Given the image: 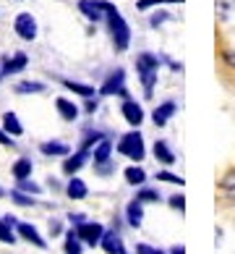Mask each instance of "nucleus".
I'll return each instance as SVG.
<instances>
[{"instance_id": "nucleus-21", "label": "nucleus", "mask_w": 235, "mask_h": 254, "mask_svg": "<svg viewBox=\"0 0 235 254\" xmlns=\"http://www.w3.org/2000/svg\"><path fill=\"white\" fill-rule=\"evenodd\" d=\"M68 196L71 199H84V196H87V184L79 181V178H73L68 184Z\"/></svg>"}, {"instance_id": "nucleus-33", "label": "nucleus", "mask_w": 235, "mask_h": 254, "mask_svg": "<svg viewBox=\"0 0 235 254\" xmlns=\"http://www.w3.org/2000/svg\"><path fill=\"white\" fill-rule=\"evenodd\" d=\"M136 254H165V252L149 247V244H136Z\"/></svg>"}, {"instance_id": "nucleus-12", "label": "nucleus", "mask_w": 235, "mask_h": 254, "mask_svg": "<svg viewBox=\"0 0 235 254\" xmlns=\"http://www.w3.org/2000/svg\"><path fill=\"white\" fill-rule=\"evenodd\" d=\"M26 63H29V58H26L24 53H16L13 58H8V61H5L3 73H18V71H24V68H26Z\"/></svg>"}, {"instance_id": "nucleus-27", "label": "nucleus", "mask_w": 235, "mask_h": 254, "mask_svg": "<svg viewBox=\"0 0 235 254\" xmlns=\"http://www.w3.org/2000/svg\"><path fill=\"white\" fill-rule=\"evenodd\" d=\"M136 199H141V202H159L162 196H159V191H157V189H141Z\"/></svg>"}, {"instance_id": "nucleus-23", "label": "nucleus", "mask_w": 235, "mask_h": 254, "mask_svg": "<svg viewBox=\"0 0 235 254\" xmlns=\"http://www.w3.org/2000/svg\"><path fill=\"white\" fill-rule=\"evenodd\" d=\"M65 254H81V239L76 231H71L65 236Z\"/></svg>"}, {"instance_id": "nucleus-4", "label": "nucleus", "mask_w": 235, "mask_h": 254, "mask_svg": "<svg viewBox=\"0 0 235 254\" xmlns=\"http://www.w3.org/2000/svg\"><path fill=\"white\" fill-rule=\"evenodd\" d=\"M107 21H110V32H112V42H115V50H118V53L128 50V42H131V29H128V24L123 21V16L115 13V16H110Z\"/></svg>"}, {"instance_id": "nucleus-13", "label": "nucleus", "mask_w": 235, "mask_h": 254, "mask_svg": "<svg viewBox=\"0 0 235 254\" xmlns=\"http://www.w3.org/2000/svg\"><path fill=\"white\" fill-rule=\"evenodd\" d=\"M141 204H144L141 199H134L128 204V210H126V218H128V223L134 225V228H139L141 220H144V210H141Z\"/></svg>"}, {"instance_id": "nucleus-5", "label": "nucleus", "mask_w": 235, "mask_h": 254, "mask_svg": "<svg viewBox=\"0 0 235 254\" xmlns=\"http://www.w3.org/2000/svg\"><path fill=\"white\" fill-rule=\"evenodd\" d=\"M99 95H105V97H110V95H123V97H126V71L118 68L115 73H110L107 81L99 87Z\"/></svg>"}, {"instance_id": "nucleus-2", "label": "nucleus", "mask_w": 235, "mask_h": 254, "mask_svg": "<svg viewBox=\"0 0 235 254\" xmlns=\"http://www.w3.org/2000/svg\"><path fill=\"white\" fill-rule=\"evenodd\" d=\"M118 152L126 155V157H131V160H136V163H141V160H144V139H141L139 131H128L126 136H120Z\"/></svg>"}, {"instance_id": "nucleus-31", "label": "nucleus", "mask_w": 235, "mask_h": 254, "mask_svg": "<svg viewBox=\"0 0 235 254\" xmlns=\"http://www.w3.org/2000/svg\"><path fill=\"white\" fill-rule=\"evenodd\" d=\"M157 181H170V184L183 186V178L181 176H173V173H157Z\"/></svg>"}, {"instance_id": "nucleus-18", "label": "nucleus", "mask_w": 235, "mask_h": 254, "mask_svg": "<svg viewBox=\"0 0 235 254\" xmlns=\"http://www.w3.org/2000/svg\"><path fill=\"white\" fill-rule=\"evenodd\" d=\"M32 160H26V157H21V160H16V165H13V176L18 178V181H24V178H29L32 176Z\"/></svg>"}, {"instance_id": "nucleus-42", "label": "nucleus", "mask_w": 235, "mask_h": 254, "mask_svg": "<svg viewBox=\"0 0 235 254\" xmlns=\"http://www.w3.org/2000/svg\"><path fill=\"white\" fill-rule=\"evenodd\" d=\"M123 254H126V252H123Z\"/></svg>"}, {"instance_id": "nucleus-40", "label": "nucleus", "mask_w": 235, "mask_h": 254, "mask_svg": "<svg viewBox=\"0 0 235 254\" xmlns=\"http://www.w3.org/2000/svg\"><path fill=\"white\" fill-rule=\"evenodd\" d=\"M170 254H186V249H183V247H173Z\"/></svg>"}, {"instance_id": "nucleus-15", "label": "nucleus", "mask_w": 235, "mask_h": 254, "mask_svg": "<svg viewBox=\"0 0 235 254\" xmlns=\"http://www.w3.org/2000/svg\"><path fill=\"white\" fill-rule=\"evenodd\" d=\"M154 157L159 160V163H165V165H173L175 163V155H173V149L167 142H157L154 144Z\"/></svg>"}, {"instance_id": "nucleus-35", "label": "nucleus", "mask_w": 235, "mask_h": 254, "mask_svg": "<svg viewBox=\"0 0 235 254\" xmlns=\"http://www.w3.org/2000/svg\"><path fill=\"white\" fill-rule=\"evenodd\" d=\"M167 18H170L167 13H154V16H152V26H159V24H165Z\"/></svg>"}, {"instance_id": "nucleus-20", "label": "nucleus", "mask_w": 235, "mask_h": 254, "mask_svg": "<svg viewBox=\"0 0 235 254\" xmlns=\"http://www.w3.org/2000/svg\"><path fill=\"white\" fill-rule=\"evenodd\" d=\"M42 152H45V155H68L71 147L63 144V142H45V144H42Z\"/></svg>"}, {"instance_id": "nucleus-24", "label": "nucleus", "mask_w": 235, "mask_h": 254, "mask_svg": "<svg viewBox=\"0 0 235 254\" xmlns=\"http://www.w3.org/2000/svg\"><path fill=\"white\" fill-rule=\"evenodd\" d=\"M16 92L18 95H29V92H45V84H40V81H21L16 87Z\"/></svg>"}, {"instance_id": "nucleus-29", "label": "nucleus", "mask_w": 235, "mask_h": 254, "mask_svg": "<svg viewBox=\"0 0 235 254\" xmlns=\"http://www.w3.org/2000/svg\"><path fill=\"white\" fill-rule=\"evenodd\" d=\"M230 11H235V0H217V13L222 18L230 16Z\"/></svg>"}, {"instance_id": "nucleus-14", "label": "nucleus", "mask_w": 235, "mask_h": 254, "mask_svg": "<svg viewBox=\"0 0 235 254\" xmlns=\"http://www.w3.org/2000/svg\"><path fill=\"white\" fill-rule=\"evenodd\" d=\"M175 110H178V108H175V102H162V105L154 110V124H157V126H165L167 121L173 118V113H175Z\"/></svg>"}, {"instance_id": "nucleus-22", "label": "nucleus", "mask_w": 235, "mask_h": 254, "mask_svg": "<svg viewBox=\"0 0 235 254\" xmlns=\"http://www.w3.org/2000/svg\"><path fill=\"white\" fill-rule=\"evenodd\" d=\"M126 181L131 184V186H139V184H144L146 181V173L141 171V168H126Z\"/></svg>"}, {"instance_id": "nucleus-34", "label": "nucleus", "mask_w": 235, "mask_h": 254, "mask_svg": "<svg viewBox=\"0 0 235 254\" xmlns=\"http://www.w3.org/2000/svg\"><path fill=\"white\" fill-rule=\"evenodd\" d=\"M170 204L175 207V210H183V207H186V199H183V194H173V196H170Z\"/></svg>"}, {"instance_id": "nucleus-6", "label": "nucleus", "mask_w": 235, "mask_h": 254, "mask_svg": "<svg viewBox=\"0 0 235 254\" xmlns=\"http://www.w3.org/2000/svg\"><path fill=\"white\" fill-rule=\"evenodd\" d=\"M79 239L87 241L89 247H97V244H102V236H105V228H102L99 223H79Z\"/></svg>"}, {"instance_id": "nucleus-11", "label": "nucleus", "mask_w": 235, "mask_h": 254, "mask_svg": "<svg viewBox=\"0 0 235 254\" xmlns=\"http://www.w3.org/2000/svg\"><path fill=\"white\" fill-rule=\"evenodd\" d=\"M16 228H18V233L26 239V241H32L34 247H45V239L37 233V228L34 225H29V223H16Z\"/></svg>"}, {"instance_id": "nucleus-19", "label": "nucleus", "mask_w": 235, "mask_h": 254, "mask_svg": "<svg viewBox=\"0 0 235 254\" xmlns=\"http://www.w3.org/2000/svg\"><path fill=\"white\" fill-rule=\"evenodd\" d=\"M110 152H112V144L107 142V139H102V142H97V149H94V163H97V165L107 163Z\"/></svg>"}, {"instance_id": "nucleus-16", "label": "nucleus", "mask_w": 235, "mask_h": 254, "mask_svg": "<svg viewBox=\"0 0 235 254\" xmlns=\"http://www.w3.org/2000/svg\"><path fill=\"white\" fill-rule=\"evenodd\" d=\"M55 105H58V113H60V116L65 118V121H76V116H79V108L76 105H73V102L71 100H58V102H55Z\"/></svg>"}, {"instance_id": "nucleus-28", "label": "nucleus", "mask_w": 235, "mask_h": 254, "mask_svg": "<svg viewBox=\"0 0 235 254\" xmlns=\"http://www.w3.org/2000/svg\"><path fill=\"white\" fill-rule=\"evenodd\" d=\"M102 134H97V131H87V136H84V142H81V149H89L92 144H97V142H102Z\"/></svg>"}, {"instance_id": "nucleus-26", "label": "nucleus", "mask_w": 235, "mask_h": 254, "mask_svg": "<svg viewBox=\"0 0 235 254\" xmlns=\"http://www.w3.org/2000/svg\"><path fill=\"white\" fill-rule=\"evenodd\" d=\"M65 87L73 89V92H79V95H84V97L94 95V87H87V84H79V81H65Z\"/></svg>"}, {"instance_id": "nucleus-9", "label": "nucleus", "mask_w": 235, "mask_h": 254, "mask_svg": "<svg viewBox=\"0 0 235 254\" xmlns=\"http://www.w3.org/2000/svg\"><path fill=\"white\" fill-rule=\"evenodd\" d=\"M123 118L131 126H139L141 121H144V110H141V105H136L134 100H126L123 102Z\"/></svg>"}, {"instance_id": "nucleus-36", "label": "nucleus", "mask_w": 235, "mask_h": 254, "mask_svg": "<svg viewBox=\"0 0 235 254\" xmlns=\"http://www.w3.org/2000/svg\"><path fill=\"white\" fill-rule=\"evenodd\" d=\"M0 144H5V147H16V144H13V139L8 136V134H3V131H0Z\"/></svg>"}, {"instance_id": "nucleus-37", "label": "nucleus", "mask_w": 235, "mask_h": 254, "mask_svg": "<svg viewBox=\"0 0 235 254\" xmlns=\"http://www.w3.org/2000/svg\"><path fill=\"white\" fill-rule=\"evenodd\" d=\"M225 186H228V196L235 202V184H233V181H225Z\"/></svg>"}, {"instance_id": "nucleus-8", "label": "nucleus", "mask_w": 235, "mask_h": 254, "mask_svg": "<svg viewBox=\"0 0 235 254\" xmlns=\"http://www.w3.org/2000/svg\"><path fill=\"white\" fill-rule=\"evenodd\" d=\"M89 160V149H79L76 155H68V160L63 163V171L68 173V176H73L76 171H81V165Z\"/></svg>"}, {"instance_id": "nucleus-25", "label": "nucleus", "mask_w": 235, "mask_h": 254, "mask_svg": "<svg viewBox=\"0 0 235 254\" xmlns=\"http://www.w3.org/2000/svg\"><path fill=\"white\" fill-rule=\"evenodd\" d=\"M13 225L8 223V220H0V241H5V244H13L16 241V236H13Z\"/></svg>"}, {"instance_id": "nucleus-17", "label": "nucleus", "mask_w": 235, "mask_h": 254, "mask_svg": "<svg viewBox=\"0 0 235 254\" xmlns=\"http://www.w3.org/2000/svg\"><path fill=\"white\" fill-rule=\"evenodd\" d=\"M3 128L8 131V134H13V136H18V134H24V126L18 124L16 113H5V116H3Z\"/></svg>"}, {"instance_id": "nucleus-32", "label": "nucleus", "mask_w": 235, "mask_h": 254, "mask_svg": "<svg viewBox=\"0 0 235 254\" xmlns=\"http://www.w3.org/2000/svg\"><path fill=\"white\" fill-rule=\"evenodd\" d=\"M11 199H13L16 204H24V207H29V204H32V196H26V194H21V191H13V194H11Z\"/></svg>"}, {"instance_id": "nucleus-1", "label": "nucleus", "mask_w": 235, "mask_h": 254, "mask_svg": "<svg viewBox=\"0 0 235 254\" xmlns=\"http://www.w3.org/2000/svg\"><path fill=\"white\" fill-rule=\"evenodd\" d=\"M157 68H159L157 55L141 53L139 58H136V71H139V76H141V84H144L146 97H152V89H154V81H157Z\"/></svg>"}, {"instance_id": "nucleus-7", "label": "nucleus", "mask_w": 235, "mask_h": 254, "mask_svg": "<svg viewBox=\"0 0 235 254\" xmlns=\"http://www.w3.org/2000/svg\"><path fill=\"white\" fill-rule=\"evenodd\" d=\"M13 26H16V34L21 37V40H34L37 37V21H34L32 13H18Z\"/></svg>"}, {"instance_id": "nucleus-3", "label": "nucleus", "mask_w": 235, "mask_h": 254, "mask_svg": "<svg viewBox=\"0 0 235 254\" xmlns=\"http://www.w3.org/2000/svg\"><path fill=\"white\" fill-rule=\"evenodd\" d=\"M79 11L87 16V18H92V21H99L102 16H115L118 11H115V5L112 3H107V0H81L79 3Z\"/></svg>"}, {"instance_id": "nucleus-41", "label": "nucleus", "mask_w": 235, "mask_h": 254, "mask_svg": "<svg viewBox=\"0 0 235 254\" xmlns=\"http://www.w3.org/2000/svg\"><path fill=\"white\" fill-rule=\"evenodd\" d=\"M0 196H5V191H3V189H0Z\"/></svg>"}, {"instance_id": "nucleus-38", "label": "nucleus", "mask_w": 235, "mask_h": 254, "mask_svg": "<svg viewBox=\"0 0 235 254\" xmlns=\"http://www.w3.org/2000/svg\"><path fill=\"white\" fill-rule=\"evenodd\" d=\"M94 110H97V100H89L87 102V113H94Z\"/></svg>"}, {"instance_id": "nucleus-10", "label": "nucleus", "mask_w": 235, "mask_h": 254, "mask_svg": "<svg viewBox=\"0 0 235 254\" xmlns=\"http://www.w3.org/2000/svg\"><path fill=\"white\" fill-rule=\"evenodd\" d=\"M102 249L107 254H123V239H120L115 231H107L105 236H102Z\"/></svg>"}, {"instance_id": "nucleus-39", "label": "nucleus", "mask_w": 235, "mask_h": 254, "mask_svg": "<svg viewBox=\"0 0 235 254\" xmlns=\"http://www.w3.org/2000/svg\"><path fill=\"white\" fill-rule=\"evenodd\" d=\"M68 218H71V223H76V225H79V223H84L81 215H68Z\"/></svg>"}, {"instance_id": "nucleus-30", "label": "nucleus", "mask_w": 235, "mask_h": 254, "mask_svg": "<svg viewBox=\"0 0 235 254\" xmlns=\"http://www.w3.org/2000/svg\"><path fill=\"white\" fill-rule=\"evenodd\" d=\"M18 191H24V194H40L42 189L34 181H26V178H24V181H18Z\"/></svg>"}]
</instances>
